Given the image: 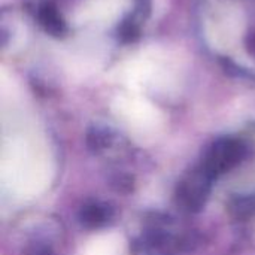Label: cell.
Returning <instances> with one entry per match:
<instances>
[{
    "label": "cell",
    "instance_id": "obj_2",
    "mask_svg": "<svg viewBox=\"0 0 255 255\" xmlns=\"http://www.w3.org/2000/svg\"><path fill=\"white\" fill-rule=\"evenodd\" d=\"M117 115L133 130L140 133L155 131L163 121L160 111L139 94H126L114 102Z\"/></svg>",
    "mask_w": 255,
    "mask_h": 255
},
{
    "label": "cell",
    "instance_id": "obj_4",
    "mask_svg": "<svg viewBox=\"0 0 255 255\" xmlns=\"http://www.w3.org/2000/svg\"><path fill=\"white\" fill-rule=\"evenodd\" d=\"M124 239L117 232H109L93 238L81 255H124Z\"/></svg>",
    "mask_w": 255,
    "mask_h": 255
},
{
    "label": "cell",
    "instance_id": "obj_3",
    "mask_svg": "<svg viewBox=\"0 0 255 255\" xmlns=\"http://www.w3.org/2000/svg\"><path fill=\"white\" fill-rule=\"evenodd\" d=\"M167 63L155 52H145L131 61L124 69L126 81L133 90H142L155 82H163L167 76Z\"/></svg>",
    "mask_w": 255,
    "mask_h": 255
},
{
    "label": "cell",
    "instance_id": "obj_1",
    "mask_svg": "<svg viewBox=\"0 0 255 255\" xmlns=\"http://www.w3.org/2000/svg\"><path fill=\"white\" fill-rule=\"evenodd\" d=\"M3 181L19 196L40 193L49 182L51 158L34 134L18 133L3 142Z\"/></svg>",
    "mask_w": 255,
    "mask_h": 255
}]
</instances>
